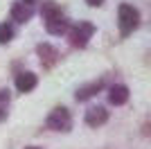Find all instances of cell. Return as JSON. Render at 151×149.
I'll use <instances>...</instances> for the list:
<instances>
[{"label": "cell", "instance_id": "cell-1", "mask_svg": "<svg viewBox=\"0 0 151 149\" xmlns=\"http://www.w3.org/2000/svg\"><path fill=\"white\" fill-rule=\"evenodd\" d=\"M117 18H120V32L126 36V34H131V32L140 25V12L133 5H120Z\"/></svg>", "mask_w": 151, "mask_h": 149}, {"label": "cell", "instance_id": "cell-2", "mask_svg": "<svg viewBox=\"0 0 151 149\" xmlns=\"http://www.w3.org/2000/svg\"><path fill=\"white\" fill-rule=\"evenodd\" d=\"M95 34V25L93 23H86V20H81L79 25H75L72 30H70V43L75 45V48H86L88 45V38Z\"/></svg>", "mask_w": 151, "mask_h": 149}, {"label": "cell", "instance_id": "cell-3", "mask_svg": "<svg viewBox=\"0 0 151 149\" xmlns=\"http://www.w3.org/2000/svg\"><path fill=\"white\" fill-rule=\"evenodd\" d=\"M47 127L52 131H70L72 127V118H70L68 108H54V111L47 115Z\"/></svg>", "mask_w": 151, "mask_h": 149}, {"label": "cell", "instance_id": "cell-4", "mask_svg": "<svg viewBox=\"0 0 151 149\" xmlns=\"http://www.w3.org/2000/svg\"><path fill=\"white\" fill-rule=\"evenodd\" d=\"M34 16V5H32V0H20L16 5L12 7V18L16 23H27V20Z\"/></svg>", "mask_w": 151, "mask_h": 149}, {"label": "cell", "instance_id": "cell-5", "mask_svg": "<svg viewBox=\"0 0 151 149\" xmlns=\"http://www.w3.org/2000/svg\"><path fill=\"white\" fill-rule=\"evenodd\" d=\"M43 20H45V30L54 36L68 32V20L63 18V14H57V16H50V18H43Z\"/></svg>", "mask_w": 151, "mask_h": 149}, {"label": "cell", "instance_id": "cell-6", "mask_svg": "<svg viewBox=\"0 0 151 149\" xmlns=\"http://www.w3.org/2000/svg\"><path fill=\"white\" fill-rule=\"evenodd\" d=\"M106 120H108V111L104 106H93L86 111V124L88 127H101Z\"/></svg>", "mask_w": 151, "mask_h": 149}, {"label": "cell", "instance_id": "cell-7", "mask_svg": "<svg viewBox=\"0 0 151 149\" xmlns=\"http://www.w3.org/2000/svg\"><path fill=\"white\" fill-rule=\"evenodd\" d=\"M36 84H38V79H36V74H34V72L16 74V88H18L20 93H29V90H34Z\"/></svg>", "mask_w": 151, "mask_h": 149}, {"label": "cell", "instance_id": "cell-8", "mask_svg": "<svg viewBox=\"0 0 151 149\" xmlns=\"http://www.w3.org/2000/svg\"><path fill=\"white\" fill-rule=\"evenodd\" d=\"M108 102L115 106H122L129 102V88L126 86H113L111 90H108Z\"/></svg>", "mask_w": 151, "mask_h": 149}, {"label": "cell", "instance_id": "cell-9", "mask_svg": "<svg viewBox=\"0 0 151 149\" xmlns=\"http://www.w3.org/2000/svg\"><path fill=\"white\" fill-rule=\"evenodd\" d=\"M36 50H38V56H41L43 66H52V63L57 61V56H59V54H57V50L52 48L50 43H41Z\"/></svg>", "mask_w": 151, "mask_h": 149}, {"label": "cell", "instance_id": "cell-10", "mask_svg": "<svg viewBox=\"0 0 151 149\" xmlns=\"http://www.w3.org/2000/svg\"><path fill=\"white\" fill-rule=\"evenodd\" d=\"M101 88V81H95V84H90V86H83V88H79L77 90V95L75 97L79 99V102H83V99H88V97H93L97 90Z\"/></svg>", "mask_w": 151, "mask_h": 149}, {"label": "cell", "instance_id": "cell-11", "mask_svg": "<svg viewBox=\"0 0 151 149\" xmlns=\"http://www.w3.org/2000/svg\"><path fill=\"white\" fill-rule=\"evenodd\" d=\"M14 38V27L9 23H0V43H9Z\"/></svg>", "mask_w": 151, "mask_h": 149}, {"label": "cell", "instance_id": "cell-12", "mask_svg": "<svg viewBox=\"0 0 151 149\" xmlns=\"http://www.w3.org/2000/svg\"><path fill=\"white\" fill-rule=\"evenodd\" d=\"M41 14H43V18H50V16H57V14H61V9H59L54 2H43V7H41Z\"/></svg>", "mask_w": 151, "mask_h": 149}, {"label": "cell", "instance_id": "cell-13", "mask_svg": "<svg viewBox=\"0 0 151 149\" xmlns=\"http://www.w3.org/2000/svg\"><path fill=\"white\" fill-rule=\"evenodd\" d=\"M7 106H9V93L0 90V120L7 118Z\"/></svg>", "mask_w": 151, "mask_h": 149}, {"label": "cell", "instance_id": "cell-14", "mask_svg": "<svg viewBox=\"0 0 151 149\" xmlns=\"http://www.w3.org/2000/svg\"><path fill=\"white\" fill-rule=\"evenodd\" d=\"M90 7H99V5H104V0H86Z\"/></svg>", "mask_w": 151, "mask_h": 149}, {"label": "cell", "instance_id": "cell-15", "mask_svg": "<svg viewBox=\"0 0 151 149\" xmlns=\"http://www.w3.org/2000/svg\"><path fill=\"white\" fill-rule=\"evenodd\" d=\"M25 149H41V147H25Z\"/></svg>", "mask_w": 151, "mask_h": 149}]
</instances>
